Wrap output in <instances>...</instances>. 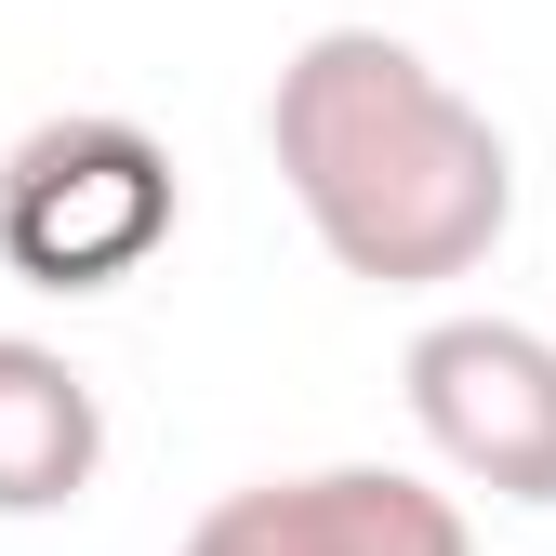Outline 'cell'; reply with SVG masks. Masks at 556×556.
<instances>
[{
	"label": "cell",
	"instance_id": "1",
	"mask_svg": "<svg viewBox=\"0 0 556 556\" xmlns=\"http://www.w3.org/2000/svg\"><path fill=\"white\" fill-rule=\"evenodd\" d=\"M265 147L305 239L371 292H451L517 226L504 119L451 93L397 27H318L265 93Z\"/></svg>",
	"mask_w": 556,
	"mask_h": 556
},
{
	"label": "cell",
	"instance_id": "2",
	"mask_svg": "<svg viewBox=\"0 0 556 556\" xmlns=\"http://www.w3.org/2000/svg\"><path fill=\"white\" fill-rule=\"evenodd\" d=\"M173 147L132 119H40L0 160V265L27 292H119L173 252Z\"/></svg>",
	"mask_w": 556,
	"mask_h": 556
},
{
	"label": "cell",
	"instance_id": "3",
	"mask_svg": "<svg viewBox=\"0 0 556 556\" xmlns=\"http://www.w3.org/2000/svg\"><path fill=\"white\" fill-rule=\"evenodd\" d=\"M397 384H410L425 451L464 491L530 504V517L556 504V331H530V318H425Z\"/></svg>",
	"mask_w": 556,
	"mask_h": 556
},
{
	"label": "cell",
	"instance_id": "4",
	"mask_svg": "<svg viewBox=\"0 0 556 556\" xmlns=\"http://www.w3.org/2000/svg\"><path fill=\"white\" fill-rule=\"evenodd\" d=\"M173 556H477L464 504L397 464H318V477H252L213 491Z\"/></svg>",
	"mask_w": 556,
	"mask_h": 556
},
{
	"label": "cell",
	"instance_id": "5",
	"mask_svg": "<svg viewBox=\"0 0 556 556\" xmlns=\"http://www.w3.org/2000/svg\"><path fill=\"white\" fill-rule=\"evenodd\" d=\"M106 477V397L40 331H0V517H66Z\"/></svg>",
	"mask_w": 556,
	"mask_h": 556
}]
</instances>
